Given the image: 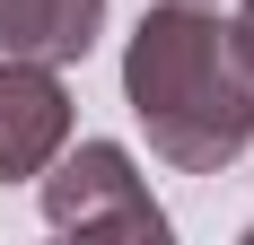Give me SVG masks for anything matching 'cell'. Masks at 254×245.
<instances>
[{
  "instance_id": "cell-1",
  "label": "cell",
  "mask_w": 254,
  "mask_h": 245,
  "mask_svg": "<svg viewBox=\"0 0 254 245\" xmlns=\"http://www.w3.org/2000/svg\"><path fill=\"white\" fill-rule=\"evenodd\" d=\"M123 105L149 131V158L219 175L254 140V44L202 0H158L123 44Z\"/></svg>"
},
{
  "instance_id": "cell-2",
  "label": "cell",
  "mask_w": 254,
  "mask_h": 245,
  "mask_svg": "<svg viewBox=\"0 0 254 245\" xmlns=\"http://www.w3.org/2000/svg\"><path fill=\"white\" fill-rule=\"evenodd\" d=\"M44 219L62 237H88V228H105V237H149V245L167 237V210L149 201V175L131 167L123 140H79L44 175Z\"/></svg>"
},
{
  "instance_id": "cell-3",
  "label": "cell",
  "mask_w": 254,
  "mask_h": 245,
  "mask_svg": "<svg viewBox=\"0 0 254 245\" xmlns=\"http://www.w3.org/2000/svg\"><path fill=\"white\" fill-rule=\"evenodd\" d=\"M70 140V88L53 61H18L0 53V184L44 175Z\"/></svg>"
},
{
  "instance_id": "cell-4",
  "label": "cell",
  "mask_w": 254,
  "mask_h": 245,
  "mask_svg": "<svg viewBox=\"0 0 254 245\" xmlns=\"http://www.w3.org/2000/svg\"><path fill=\"white\" fill-rule=\"evenodd\" d=\"M105 26V0H0V53L18 61H88Z\"/></svg>"
},
{
  "instance_id": "cell-5",
  "label": "cell",
  "mask_w": 254,
  "mask_h": 245,
  "mask_svg": "<svg viewBox=\"0 0 254 245\" xmlns=\"http://www.w3.org/2000/svg\"><path fill=\"white\" fill-rule=\"evenodd\" d=\"M237 35H246V44H254V0H237Z\"/></svg>"
}]
</instances>
